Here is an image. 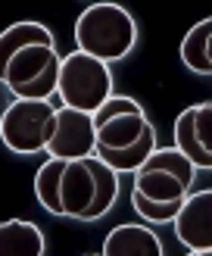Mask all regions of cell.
<instances>
[{
  "label": "cell",
  "instance_id": "7",
  "mask_svg": "<svg viewBox=\"0 0 212 256\" xmlns=\"http://www.w3.org/2000/svg\"><path fill=\"white\" fill-rule=\"evenodd\" d=\"M97 150H128L153 132L144 106L131 97H109V104L94 116Z\"/></svg>",
  "mask_w": 212,
  "mask_h": 256
},
{
  "label": "cell",
  "instance_id": "10",
  "mask_svg": "<svg viewBox=\"0 0 212 256\" xmlns=\"http://www.w3.org/2000/svg\"><path fill=\"white\" fill-rule=\"evenodd\" d=\"M175 238L191 253L212 250V190H197L184 200V210L175 219Z\"/></svg>",
  "mask_w": 212,
  "mask_h": 256
},
{
  "label": "cell",
  "instance_id": "4",
  "mask_svg": "<svg viewBox=\"0 0 212 256\" xmlns=\"http://www.w3.org/2000/svg\"><path fill=\"white\" fill-rule=\"evenodd\" d=\"M56 94L62 100V106L87 112V116H97L112 97V75L106 69V62L75 50V54H69L62 60Z\"/></svg>",
  "mask_w": 212,
  "mask_h": 256
},
{
  "label": "cell",
  "instance_id": "15",
  "mask_svg": "<svg viewBox=\"0 0 212 256\" xmlns=\"http://www.w3.org/2000/svg\"><path fill=\"white\" fill-rule=\"evenodd\" d=\"M203 28H206V62H209V72H212V16L203 19Z\"/></svg>",
  "mask_w": 212,
  "mask_h": 256
},
{
  "label": "cell",
  "instance_id": "1",
  "mask_svg": "<svg viewBox=\"0 0 212 256\" xmlns=\"http://www.w3.org/2000/svg\"><path fill=\"white\" fill-rule=\"evenodd\" d=\"M34 194L53 216L94 222L112 210L119 197V172L91 160H47L34 175Z\"/></svg>",
  "mask_w": 212,
  "mask_h": 256
},
{
  "label": "cell",
  "instance_id": "5",
  "mask_svg": "<svg viewBox=\"0 0 212 256\" xmlns=\"http://www.w3.org/2000/svg\"><path fill=\"white\" fill-rule=\"evenodd\" d=\"M197 166L184 156L178 147L172 150H156L141 169L134 172V190L150 203L159 206H172V203H184L187 190L194 184Z\"/></svg>",
  "mask_w": 212,
  "mask_h": 256
},
{
  "label": "cell",
  "instance_id": "16",
  "mask_svg": "<svg viewBox=\"0 0 212 256\" xmlns=\"http://www.w3.org/2000/svg\"><path fill=\"white\" fill-rule=\"evenodd\" d=\"M197 256H212V250H206V253H197Z\"/></svg>",
  "mask_w": 212,
  "mask_h": 256
},
{
  "label": "cell",
  "instance_id": "2",
  "mask_svg": "<svg viewBox=\"0 0 212 256\" xmlns=\"http://www.w3.org/2000/svg\"><path fill=\"white\" fill-rule=\"evenodd\" d=\"M62 60L44 25L16 22L0 34V78L16 100H50L59 91Z\"/></svg>",
  "mask_w": 212,
  "mask_h": 256
},
{
  "label": "cell",
  "instance_id": "9",
  "mask_svg": "<svg viewBox=\"0 0 212 256\" xmlns=\"http://www.w3.org/2000/svg\"><path fill=\"white\" fill-rule=\"evenodd\" d=\"M175 147L197 169H212V104H194L175 119Z\"/></svg>",
  "mask_w": 212,
  "mask_h": 256
},
{
  "label": "cell",
  "instance_id": "8",
  "mask_svg": "<svg viewBox=\"0 0 212 256\" xmlns=\"http://www.w3.org/2000/svg\"><path fill=\"white\" fill-rule=\"evenodd\" d=\"M50 160H91L97 156V125L94 116L69 106H59L56 134L50 140Z\"/></svg>",
  "mask_w": 212,
  "mask_h": 256
},
{
  "label": "cell",
  "instance_id": "12",
  "mask_svg": "<svg viewBox=\"0 0 212 256\" xmlns=\"http://www.w3.org/2000/svg\"><path fill=\"white\" fill-rule=\"evenodd\" d=\"M0 256H44V234L34 222L9 219L0 225Z\"/></svg>",
  "mask_w": 212,
  "mask_h": 256
},
{
  "label": "cell",
  "instance_id": "17",
  "mask_svg": "<svg viewBox=\"0 0 212 256\" xmlns=\"http://www.w3.org/2000/svg\"><path fill=\"white\" fill-rule=\"evenodd\" d=\"M187 256H197V253H187Z\"/></svg>",
  "mask_w": 212,
  "mask_h": 256
},
{
  "label": "cell",
  "instance_id": "3",
  "mask_svg": "<svg viewBox=\"0 0 212 256\" xmlns=\"http://www.w3.org/2000/svg\"><path fill=\"white\" fill-rule=\"evenodd\" d=\"M134 38H137V28L131 12L116 4H94L75 22L78 50L100 62H116L122 56H128V50L134 47Z\"/></svg>",
  "mask_w": 212,
  "mask_h": 256
},
{
  "label": "cell",
  "instance_id": "14",
  "mask_svg": "<svg viewBox=\"0 0 212 256\" xmlns=\"http://www.w3.org/2000/svg\"><path fill=\"white\" fill-rule=\"evenodd\" d=\"M131 203L137 216H144L147 222H175L178 219V212L184 210V203H172V206H159V203H150L147 197H141L137 190H131Z\"/></svg>",
  "mask_w": 212,
  "mask_h": 256
},
{
  "label": "cell",
  "instance_id": "13",
  "mask_svg": "<svg viewBox=\"0 0 212 256\" xmlns=\"http://www.w3.org/2000/svg\"><path fill=\"white\" fill-rule=\"evenodd\" d=\"M153 153H156V128L128 150H97V156L103 160L112 172H137Z\"/></svg>",
  "mask_w": 212,
  "mask_h": 256
},
{
  "label": "cell",
  "instance_id": "11",
  "mask_svg": "<svg viewBox=\"0 0 212 256\" xmlns=\"http://www.w3.org/2000/svg\"><path fill=\"white\" fill-rule=\"evenodd\" d=\"M103 256H162V244L144 225H119L106 234Z\"/></svg>",
  "mask_w": 212,
  "mask_h": 256
},
{
  "label": "cell",
  "instance_id": "6",
  "mask_svg": "<svg viewBox=\"0 0 212 256\" xmlns=\"http://www.w3.org/2000/svg\"><path fill=\"white\" fill-rule=\"evenodd\" d=\"M59 110L50 100H12L0 119L3 144L16 153H37L47 150L56 134Z\"/></svg>",
  "mask_w": 212,
  "mask_h": 256
}]
</instances>
